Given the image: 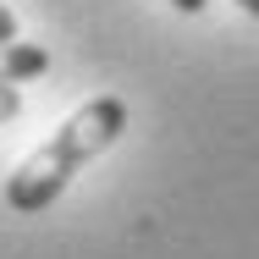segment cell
<instances>
[{
  "label": "cell",
  "mask_w": 259,
  "mask_h": 259,
  "mask_svg": "<svg viewBox=\"0 0 259 259\" xmlns=\"http://www.w3.org/2000/svg\"><path fill=\"white\" fill-rule=\"evenodd\" d=\"M17 39V17H11V6L0 0V45H11Z\"/></svg>",
  "instance_id": "obj_4"
},
{
  "label": "cell",
  "mask_w": 259,
  "mask_h": 259,
  "mask_svg": "<svg viewBox=\"0 0 259 259\" xmlns=\"http://www.w3.org/2000/svg\"><path fill=\"white\" fill-rule=\"evenodd\" d=\"M171 6H177V11H188V17H199V11H204L209 0H171Z\"/></svg>",
  "instance_id": "obj_5"
},
{
  "label": "cell",
  "mask_w": 259,
  "mask_h": 259,
  "mask_svg": "<svg viewBox=\"0 0 259 259\" xmlns=\"http://www.w3.org/2000/svg\"><path fill=\"white\" fill-rule=\"evenodd\" d=\"M22 116V94H17V83H0V121H17Z\"/></svg>",
  "instance_id": "obj_3"
},
{
  "label": "cell",
  "mask_w": 259,
  "mask_h": 259,
  "mask_svg": "<svg viewBox=\"0 0 259 259\" xmlns=\"http://www.w3.org/2000/svg\"><path fill=\"white\" fill-rule=\"evenodd\" d=\"M39 72H50V55L39 50V45H0V83H28V77H39Z\"/></svg>",
  "instance_id": "obj_2"
},
{
  "label": "cell",
  "mask_w": 259,
  "mask_h": 259,
  "mask_svg": "<svg viewBox=\"0 0 259 259\" xmlns=\"http://www.w3.org/2000/svg\"><path fill=\"white\" fill-rule=\"evenodd\" d=\"M121 133H127V105L116 100V94H94L89 105H77V110L55 127V138H45L33 155L6 177V204L17 209V215L50 209L55 199L72 188V177L94 155H105Z\"/></svg>",
  "instance_id": "obj_1"
},
{
  "label": "cell",
  "mask_w": 259,
  "mask_h": 259,
  "mask_svg": "<svg viewBox=\"0 0 259 259\" xmlns=\"http://www.w3.org/2000/svg\"><path fill=\"white\" fill-rule=\"evenodd\" d=\"M237 6H243V11H254V17H259V0H237Z\"/></svg>",
  "instance_id": "obj_6"
}]
</instances>
